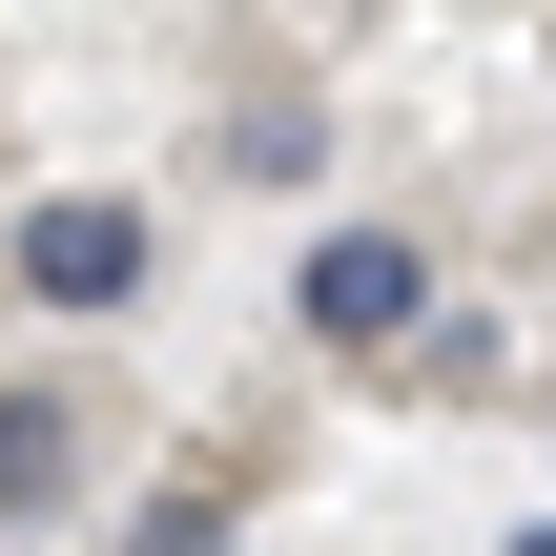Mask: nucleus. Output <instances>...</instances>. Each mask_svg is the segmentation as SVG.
I'll return each instance as SVG.
<instances>
[{
  "label": "nucleus",
  "mask_w": 556,
  "mask_h": 556,
  "mask_svg": "<svg viewBox=\"0 0 556 556\" xmlns=\"http://www.w3.org/2000/svg\"><path fill=\"white\" fill-rule=\"evenodd\" d=\"M289 309H309V351H413V309H433V268H413L392 227H330Z\"/></svg>",
  "instance_id": "obj_1"
},
{
  "label": "nucleus",
  "mask_w": 556,
  "mask_h": 556,
  "mask_svg": "<svg viewBox=\"0 0 556 556\" xmlns=\"http://www.w3.org/2000/svg\"><path fill=\"white\" fill-rule=\"evenodd\" d=\"M21 289L41 309H124L144 289V206H21Z\"/></svg>",
  "instance_id": "obj_2"
},
{
  "label": "nucleus",
  "mask_w": 556,
  "mask_h": 556,
  "mask_svg": "<svg viewBox=\"0 0 556 556\" xmlns=\"http://www.w3.org/2000/svg\"><path fill=\"white\" fill-rule=\"evenodd\" d=\"M62 475H83V413H62V392H0V536L62 516Z\"/></svg>",
  "instance_id": "obj_3"
},
{
  "label": "nucleus",
  "mask_w": 556,
  "mask_h": 556,
  "mask_svg": "<svg viewBox=\"0 0 556 556\" xmlns=\"http://www.w3.org/2000/svg\"><path fill=\"white\" fill-rule=\"evenodd\" d=\"M289 21H309V41H351V21H371V0H289Z\"/></svg>",
  "instance_id": "obj_4"
},
{
  "label": "nucleus",
  "mask_w": 556,
  "mask_h": 556,
  "mask_svg": "<svg viewBox=\"0 0 556 556\" xmlns=\"http://www.w3.org/2000/svg\"><path fill=\"white\" fill-rule=\"evenodd\" d=\"M516 556H556V516H536V536H516Z\"/></svg>",
  "instance_id": "obj_5"
}]
</instances>
